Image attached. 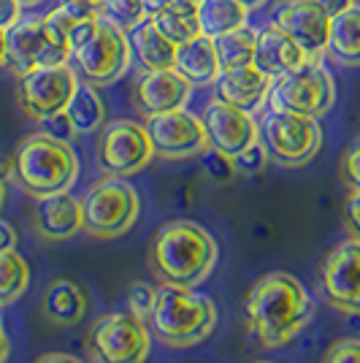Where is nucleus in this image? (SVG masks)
Instances as JSON below:
<instances>
[{"instance_id": "nucleus-20", "label": "nucleus", "mask_w": 360, "mask_h": 363, "mask_svg": "<svg viewBox=\"0 0 360 363\" xmlns=\"http://www.w3.org/2000/svg\"><path fill=\"white\" fill-rule=\"evenodd\" d=\"M252 62L274 82V79L296 71V68H300L303 62L309 60H306L303 49L287 33H282L276 25H266L263 30H257L255 57H252Z\"/></svg>"}, {"instance_id": "nucleus-18", "label": "nucleus", "mask_w": 360, "mask_h": 363, "mask_svg": "<svg viewBox=\"0 0 360 363\" xmlns=\"http://www.w3.org/2000/svg\"><path fill=\"white\" fill-rule=\"evenodd\" d=\"M33 233L44 242H68L81 230V201L71 193L35 198L30 212Z\"/></svg>"}, {"instance_id": "nucleus-36", "label": "nucleus", "mask_w": 360, "mask_h": 363, "mask_svg": "<svg viewBox=\"0 0 360 363\" xmlns=\"http://www.w3.org/2000/svg\"><path fill=\"white\" fill-rule=\"evenodd\" d=\"M203 168H206V174H209L214 182H227L236 171H233V160L227 157V155H223V152H217V150H206L203 155Z\"/></svg>"}, {"instance_id": "nucleus-1", "label": "nucleus", "mask_w": 360, "mask_h": 363, "mask_svg": "<svg viewBox=\"0 0 360 363\" xmlns=\"http://www.w3.org/2000/svg\"><path fill=\"white\" fill-rule=\"evenodd\" d=\"M244 315L247 328L263 347H282L312 323L315 301L293 274L274 272L252 285Z\"/></svg>"}, {"instance_id": "nucleus-11", "label": "nucleus", "mask_w": 360, "mask_h": 363, "mask_svg": "<svg viewBox=\"0 0 360 363\" xmlns=\"http://www.w3.org/2000/svg\"><path fill=\"white\" fill-rule=\"evenodd\" d=\"M95 157H98V168L106 177L128 179L150 166L154 150H152L150 133L141 122L114 120L101 128Z\"/></svg>"}, {"instance_id": "nucleus-7", "label": "nucleus", "mask_w": 360, "mask_h": 363, "mask_svg": "<svg viewBox=\"0 0 360 363\" xmlns=\"http://www.w3.org/2000/svg\"><path fill=\"white\" fill-rule=\"evenodd\" d=\"M152 333L147 320L133 312H108L87 331L84 352L92 363H144L150 358Z\"/></svg>"}, {"instance_id": "nucleus-46", "label": "nucleus", "mask_w": 360, "mask_h": 363, "mask_svg": "<svg viewBox=\"0 0 360 363\" xmlns=\"http://www.w3.org/2000/svg\"><path fill=\"white\" fill-rule=\"evenodd\" d=\"M6 57H9V30L0 28V65H6Z\"/></svg>"}, {"instance_id": "nucleus-5", "label": "nucleus", "mask_w": 360, "mask_h": 363, "mask_svg": "<svg viewBox=\"0 0 360 363\" xmlns=\"http://www.w3.org/2000/svg\"><path fill=\"white\" fill-rule=\"evenodd\" d=\"M141 214V198L122 177H103L81 198V230L92 239H120L135 225Z\"/></svg>"}, {"instance_id": "nucleus-24", "label": "nucleus", "mask_w": 360, "mask_h": 363, "mask_svg": "<svg viewBox=\"0 0 360 363\" xmlns=\"http://www.w3.org/2000/svg\"><path fill=\"white\" fill-rule=\"evenodd\" d=\"M325 52L330 60L344 65V68H358L360 65V3L347 9L344 14L330 19V35Z\"/></svg>"}, {"instance_id": "nucleus-19", "label": "nucleus", "mask_w": 360, "mask_h": 363, "mask_svg": "<svg viewBox=\"0 0 360 363\" xmlns=\"http://www.w3.org/2000/svg\"><path fill=\"white\" fill-rule=\"evenodd\" d=\"M269 92L271 79L257 68L255 62L223 71L220 79L214 82V95L223 104H230V106L241 108V111H249V114H255V111L266 106Z\"/></svg>"}, {"instance_id": "nucleus-22", "label": "nucleus", "mask_w": 360, "mask_h": 363, "mask_svg": "<svg viewBox=\"0 0 360 363\" xmlns=\"http://www.w3.org/2000/svg\"><path fill=\"white\" fill-rule=\"evenodd\" d=\"M174 71L181 74L193 87H209L214 84L223 68L214 52V38L209 35H196L184 44H176V57H174Z\"/></svg>"}, {"instance_id": "nucleus-9", "label": "nucleus", "mask_w": 360, "mask_h": 363, "mask_svg": "<svg viewBox=\"0 0 360 363\" xmlns=\"http://www.w3.org/2000/svg\"><path fill=\"white\" fill-rule=\"evenodd\" d=\"M271 108H282L303 117H325L336 104V82L322 62H303L300 68L271 82Z\"/></svg>"}, {"instance_id": "nucleus-44", "label": "nucleus", "mask_w": 360, "mask_h": 363, "mask_svg": "<svg viewBox=\"0 0 360 363\" xmlns=\"http://www.w3.org/2000/svg\"><path fill=\"white\" fill-rule=\"evenodd\" d=\"M9 352H11V342H9L6 325H3V320H0V363L9 361Z\"/></svg>"}, {"instance_id": "nucleus-21", "label": "nucleus", "mask_w": 360, "mask_h": 363, "mask_svg": "<svg viewBox=\"0 0 360 363\" xmlns=\"http://www.w3.org/2000/svg\"><path fill=\"white\" fill-rule=\"evenodd\" d=\"M87 293L74 279L49 282L41 296V318L55 328H74L87 315Z\"/></svg>"}, {"instance_id": "nucleus-28", "label": "nucleus", "mask_w": 360, "mask_h": 363, "mask_svg": "<svg viewBox=\"0 0 360 363\" xmlns=\"http://www.w3.org/2000/svg\"><path fill=\"white\" fill-rule=\"evenodd\" d=\"M255 41L257 30L249 25H241L236 30L223 33L214 38V52H217V60L223 71L230 68H241V65H249L255 57Z\"/></svg>"}, {"instance_id": "nucleus-48", "label": "nucleus", "mask_w": 360, "mask_h": 363, "mask_svg": "<svg viewBox=\"0 0 360 363\" xmlns=\"http://www.w3.org/2000/svg\"><path fill=\"white\" fill-rule=\"evenodd\" d=\"M22 6H38V3H44V0H19Z\"/></svg>"}, {"instance_id": "nucleus-37", "label": "nucleus", "mask_w": 360, "mask_h": 363, "mask_svg": "<svg viewBox=\"0 0 360 363\" xmlns=\"http://www.w3.org/2000/svg\"><path fill=\"white\" fill-rule=\"evenodd\" d=\"M41 128H44V133L60 138V141H71V138L76 136L74 122H71V117H68L65 111H57V114H52V117L41 120Z\"/></svg>"}, {"instance_id": "nucleus-35", "label": "nucleus", "mask_w": 360, "mask_h": 363, "mask_svg": "<svg viewBox=\"0 0 360 363\" xmlns=\"http://www.w3.org/2000/svg\"><path fill=\"white\" fill-rule=\"evenodd\" d=\"M339 177L349 190H360V141H355L339 160Z\"/></svg>"}, {"instance_id": "nucleus-34", "label": "nucleus", "mask_w": 360, "mask_h": 363, "mask_svg": "<svg viewBox=\"0 0 360 363\" xmlns=\"http://www.w3.org/2000/svg\"><path fill=\"white\" fill-rule=\"evenodd\" d=\"M322 363H360V336H347L330 345Z\"/></svg>"}, {"instance_id": "nucleus-4", "label": "nucleus", "mask_w": 360, "mask_h": 363, "mask_svg": "<svg viewBox=\"0 0 360 363\" xmlns=\"http://www.w3.org/2000/svg\"><path fill=\"white\" fill-rule=\"evenodd\" d=\"M147 325L165 347H193L214 331L217 306L209 296L196 293V288L160 285Z\"/></svg>"}, {"instance_id": "nucleus-50", "label": "nucleus", "mask_w": 360, "mask_h": 363, "mask_svg": "<svg viewBox=\"0 0 360 363\" xmlns=\"http://www.w3.org/2000/svg\"><path fill=\"white\" fill-rule=\"evenodd\" d=\"M263 363H269V361H263Z\"/></svg>"}, {"instance_id": "nucleus-25", "label": "nucleus", "mask_w": 360, "mask_h": 363, "mask_svg": "<svg viewBox=\"0 0 360 363\" xmlns=\"http://www.w3.org/2000/svg\"><path fill=\"white\" fill-rule=\"evenodd\" d=\"M65 114L74 122L76 136L98 133L106 125V101L101 90L90 82H79V87L74 90L68 106H65Z\"/></svg>"}, {"instance_id": "nucleus-30", "label": "nucleus", "mask_w": 360, "mask_h": 363, "mask_svg": "<svg viewBox=\"0 0 360 363\" xmlns=\"http://www.w3.org/2000/svg\"><path fill=\"white\" fill-rule=\"evenodd\" d=\"M101 16L128 33L147 19V11L141 0H101Z\"/></svg>"}, {"instance_id": "nucleus-14", "label": "nucleus", "mask_w": 360, "mask_h": 363, "mask_svg": "<svg viewBox=\"0 0 360 363\" xmlns=\"http://www.w3.org/2000/svg\"><path fill=\"white\" fill-rule=\"evenodd\" d=\"M320 290L333 309L360 315V242L347 239L330 250L320 269Z\"/></svg>"}, {"instance_id": "nucleus-38", "label": "nucleus", "mask_w": 360, "mask_h": 363, "mask_svg": "<svg viewBox=\"0 0 360 363\" xmlns=\"http://www.w3.org/2000/svg\"><path fill=\"white\" fill-rule=\"evenodd\" d=\"M344 228L349 239L360 242V190H349L344 201Z\"/></svg>"}, {"instance_id": "nucleus-17", "label": "nucleus", "mask_w": 360, "mask_h": 363, "mask_svg": "<svg viewBox=\"0 0 360 363\" xmlns=\"http://www.w3.org/2000/svg\"><path fill=\"white\" fill-rule=\"evenodd\" d=\"M190 92H193V84L174 68L144 71L133 84V104L144 117H152V114L184 108L190 101Z\"/></svg>"}, {"instance_id": "nucleus-26", "label": "nucleus", "mask_w": 360, "mask_h": 363, "mask_svg": "<svg viewBox=\"0 0 360 363\" xmlns=\"http://www.w3.org/2000/svg\"><path fill=\"white\" fill-rule=\"evenodd\" d=\"M150 19L154 22V28L163 33L168 41H174V44H184V41L201 35L198 0H174L171 6H165L163 11H157Z\"/></svg>"}, {"instance_id": "nucleus-15", "label": "nucleus", "mask_w": 360, "mask_h": 363, "mask_svg": "<svg viewBox=\"0 0 360 363\" xmlns=\"http://www.w3.org/2000/svg\"><path fill=\"white\" fill-rule=\"evenodd\" d=\"M271 25L287 33L303 49L306 60H322L330 35V16L322 11L317 0H285L276 6Z\"/></svg>"}, {"instance_id": "nucleus-23", "label": "nucleus", "mask_w": 360, "mask_h": 363, "mask_svg": "<svg viewBox=\"0 0 360 363\" xmlns=\"http://www.w3.org/2000/svg\"><path fill=\"white\" fill-rule=\"evenodd\" d=\"M128 41H130V52L144 71H160V68H174V57H176V44L168 41L163 33L154 28L150 16L144 22H138L133 30H128Z\"/></svg>"}, {"instance_id": "nucleus-39", "label": "nucleus", "mask_w": 360, "mask_h": 363, "mask_svg": "<svg viewBox=\"0 0 360 363\" xmlns=\"http://www.w3.org/2000/svg\"><path fill=\"white\" fill-rule=\"evenodd\" d=\"M22 16V3L19 0H0V28H11Z\"/></svg>"}, {"instance_id": "nucleus-8", "label": "nucleus", "mask_w": 360, "mask_h": 363, "mask_svg": "<svg viewBox=\"0 0 360 363\" xmlns=\"http://www.w3.org/2000/svg\"><path fill=\"white\" fill-rule=\"evenodd\" d=\"M260 141L266 144L274 163L285 168H300L317 157L322 147V128L315 117L269 108L260 120Z\"/></svg>"}, {"instance_id": "nucleus-12", "label": "nucleus", "mask_w": 360, "mask_h": 363, "mask_svg": "<svg viewBox=\"0 0 360 363\" xmlns=\"http://www.w3.org/2000/svg\"><path fill=\"white\" fill-rule=\"evenodd\" d=\"M76 87H79V76H76V68H71L68 62L35 68L30 74L19 76L16 104L25 117L41 122L57 111H65Z\"/></svg>"}, {"instance_id": "nucleus-27", "label": "nucleus", "mask_w": 360, "mask_h": 363, "mask_svg": "<svg viewBox=\"0 0 360 363\" xmlns=\"http://www.w3.org/2000/svg\"><path fill=\"white\" fill-rule=\"evenodd\" d=\"M247 16L249 11L239 0H198V25H201V33L209 38L247 25Z\"/></svg>"}, {"instance_id": "nucleus-45", "label": "nucleus", "mask_w": 360, "mask_h": 363, "mask_svg": "<svg viewBox=\"0 0 360 363\" xmlns=\"http://www.w3.org/2000/svg\"><path fill=\"white\" fill-rule=\"evenodd\" d=\"M144 3V11H147V16H154L157 11H163L165 6H171L174 0H141Z\"/></svg>"}, {"instance_id": "nucleus-3", "label": "nucleus", "mask_w": 360, "mask_h": 363, "mask_svg": "<svg viewBox=\"0 0 360 363\" xmlns=\"http://www.w3.org/2000/svg\"><path fill=\"white\" fill-rule=\"evenodd\" d=\"M11 177L33 198L68 193L79 177V157L71 141L38 130L19 141L11 157Z\"/></svg>"}, {"instance_id": "nucleus-42", "label": "nucleus", "mask_w": 360, "mask_h": 363, "mask_svg": "<svg viewBox=\"0 0 360 363\" xmlns=\"http://www.w3.org/2000/svg\"><path fill=\"white\" fill-rule=\"evenodd\" d=\"M35 363H84V361H79L76 355H68V352H46Z\"/></svg>"}, {"instance_id": "nucleus-2", "label": "nucleus", "mask_w": 360, "mask_h": 363, "mask_svg": "<svg viewBox=\"0 0 360 363\" xmlns=\"http://www.w3.org/2000/svg\"><path fill=\"white\" fill-rule=\"evenodd\" d=\"M217 242L203 225L193 220L165 223L147 250V266L160 285L198 288L214 272Z\"/></svg>"}, {"instance_id": "nucleus-13", "label": "nucleus", "mask_w": 360, "mask_h": 363, "mask_svg": "<svg viewBox=\"0 0 360 363\" xmlns=\"http://www.w3.org/2000/svg\"><path fill=\"white\" fill-rule=\"evenodd\" d=\"M150 133L154 157L163 160H187L209 150V138L201 117L190 114L187 108H174L163 114H152L144 122Z\"/></svg>"}, {"instance_id": "nucleus-32", "label": "nucleus", "mask_w": 360, "mask_h": 363, "mask_svg": "<svg viewBox=\"0 0 360 363\" xmlns=\"http://www.w3.org/2000/svg\"><path fill=\"white\" fill-rule=\"evenodd\" d=\"M230 160H233V171H236V174H241V177H255V174H260V171L271 163V155H269V150H266V144L257 138L255 144H249V147L241 150L239 155H233Z\"/></svg>"}, {"instance_id": "nucleus-47", "label": "nucleus", "mask_w": 360, "mask_h": 363, "mask_svg": "<svg viewBox=\"0 0 360 363\" xmlns=\"http://www.w3.org/2000/svg\"><path fill=\"white\" fill-rule=\"evenodd\" d=\"M239 3L247 9V11H257V9H263L269 0H239Z\"/></svg>"}, {"instance_id": "nucleus-6", "label": "nucleus", "mask_w": 360, "mask_h": 363, "mask_svg": "<svg viewBox=\"0 0 360 363\" xmlns=\"http://www.w3.org/2000/svg\"><path fill=\"white\" fill-rule=\"evenodd\" d=\"M71 60L68 30L57 28L49 16H19L9 28V57L6 65L16 76H25L35 68L62 65Z\"/></svg>"}, {"instance_id": "nucleus-40", "label": "nucleus", "mask_w": 360, "mask_h": 363, "mask_svg": "<svg viewBox=\"0 0 360 363\" xmlns=\"http://www.w3.org/2000/svg\"><path fill=\"white\" fill-rule=\"evenodd\" d=\"M320 6H322V11L333 19V16H339V14H344L347 9H352L358 0H317Z\"/></svg>"}, {"instance_id": "nucleus-43", "label": "nucleus", "mask_w": 360, "mask_h": 363, "mask_svg": "<svg viewBox=\"0 0 360 363\" xmlns=\"http://www.w3.org/2000/svg\"><path fill=\"white\" fill-rule=\"evenodd\" d=\"M11 177V160H0V212L6 203V179Z\"/></svg>"}, {"instance_id": "nucleus-16", "label": "nucleus", "mask_w": 360, "mask_h": 363, "mask_svg": "<svg viewBox=\"0 0 360 363\" xmlns=\"http://www.w3.org/2000/svg\"><path fill=\"white\" fill-rule=\"evenodd\" d=\"M203 128H206V138L209 147L217 152H223L227 157L239 155L241 150H247L249 144H255L260 138V125L249 111L223 104L220 98H214L203 108Z\"/></svg>"}, {"instance_id": "nucleus-31", "label": "nucleus", "mask_w": 360, "mask_h": 363, "mask_svg": "<svg viewBox=\"0 0 360 363\" xmlns=\"http://www.w3.org/2000/svg\"><path fill=\"white\" fill-rule=\"evenodd\" d=\"M46 16H49L57 28L71 30L76 22H81V19H98V16H101V6H95L90 0H62L60 6L52 9Z\"/></svg>"}, {"instance_id": "nucleus-10", "label": "nucleus", "mask_w": 360, "mask_h": 363, "mask_svg": "<svg viewBox=\"0 0 360 363\" xmlns=\"http://www.w3.org/2000/svg\"><path fill=\"white\" fill-rule=\"evenodd\" d=\"M71 57L76 60L79 74L84 76L90 84L108 87V84L120 82L125 71L130 68L133 52H130L128 33L101 16L98 25H95V33L79 49L71 52Z\"/></svg>"}, {"instance_id": "nucleus-49", "label": "nucleus", "mask_w": 360, "mask_h": 363, "mask_svg": "<svg viewBox=\"0 0 360 363\" xmlns=\"http://www.w3.org/2000/svg\"><path fill=\"white\" fill-rule=\"evenodd\" d=\"M90 3H95V6H101V0H90Z\"/></svg>"}, {"instance_id": "nucleus-41", "label": "nucleus", "mask_w": 360, "mask_h": 363, "mask_svg": "<svg viewBox=\"0 0 360 363\" xmlns=\"http://www.w3.org/2000/svg\"><path fill=\"white\" fill-rule=\"evenodd\" d=\"M16 247V230L6 220H0V250H14Z\"/></svg>"}, {"instance_id": "nucleus-29", "label": "nucleus", "mask_w": 360, "mask_h": 363, "mask_svg": "<svg viewBox=\"0 0 360 363\" xmlns=\"http://www.w3.org/2000/svg\"><path fill=\"white\" fill-rule=\"evenodd\" d=\"M30 285L28 260L16 250H0V306H9Z\"/></svg>"}, {"instance_id": "nucleus-33", "label": "nucleus", "mask_w": 360, "mask_h": 363, "mask_svg": "<svg viewBox=\"0 0 360 363\" xmlns=\"http://www.w3.org/2000/svg\"><path fill=\"white\" fill-rule=\"evenodd\" d=\"M157 298V288L150 282H133L128 290V312H133L135 318L147 320Z\"/></svg>"}]
</instances>
